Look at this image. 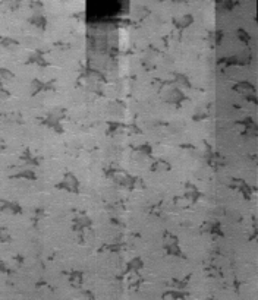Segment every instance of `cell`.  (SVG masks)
I'll return each mask as SVG.
<instances>
[{
	"instance_id": "cell-1",
	"label": "cell",
	"mask_w": 258,
	"mask_h": 300,
	"mask_svg": "<svg viewBox=\"0 0 258 300\" xmlns=\"http://www.w3.org/2000/svg\"><path fill=\"white\" fill-rule=\"evenodd\" d=\"M257 12H258V6H257Z\"/></svg>"
}]
</instances>
